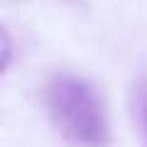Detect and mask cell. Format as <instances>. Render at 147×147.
Here are the masks:
<instances>
[{
  "instance_id": "1",
  "label": "cell",
  "mask_w": 147,
  "mask_h": 147,
  "mask_svg": "<svg viewBox=\"0 0 147 147\" xmlns=\"http://www.w3.org/2000/svg\"><path fill=\"white\" fill-rule=\"evenodd\" d=\"M44 105L59 135L74 147H105L110 123L100 93L74 74H57L44 86Z\"/></svg>"
},
{
  "instance_id": "2",
  "label": "cell",
  "mask_w": 147,
  "mask_h": 147,
  "mask_svg": "<svg viewBox=\"0 0 147 147\" xmlns=\"http://www.w3.org/2000/svg\"><path fill=\"white\" fill-rule=\"evenodd\" d=\"M132 108H135L137 125H140L142 140H145V147H147V76H142L132 88Z\"/></svg>"
}]
</instances>
